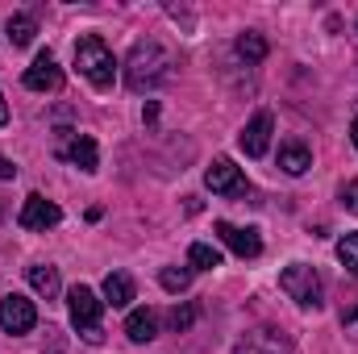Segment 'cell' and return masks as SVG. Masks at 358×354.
Instances as JSON below:
<instances>
[{
  "label": "cell",
  "instance_id": "1",
  "mask_svg": "<svg viewBox=\"0 0 358 354\" xmlns=\"http://www.w3.org/2000/svg\"><path fill=\"white\" fill-rule=\"evenodd\" d=\"M167 76H171V55L155 38L138 42L134 55H129V63H125V84L134 92H150V88H159Z\"/></svg>",
  "mask_w": 358,
  "mask_h": 354
},
{
  "label": "cell",
  "instance_id": "2",
  "mask_svg": "<svg viewBox=\"0 0 358 354\" xmlns=\"http://www.w3.org/2000/svg\"><path fill=\"white\" fill-rule=\"evenodd\" d=\"M76 67H80V76H88L92 88H113V80H117V59H113V50L96 38V34H84L80 42H76Z\"/></svg>",
  "mask_w": 358,
  "mask_h": 354
},
{
  "label": "cell",
  "instance_id": "3",
  "mask_svg": "<svg viewBox=\"0 0 358 354\" xmlns=\"http://www.w3.org/2000/svg\"><path fill=\"white\" fill-rule=\"evenodd\" d=\"M67 309H71V325L84 334V342H100L104 334H100V313H104V300L92 292V288H84V283H76L71 288V296H67Z\"/></svg>",
  "mask_w": 358,
  "mask_h": 354
},
{
  "label": "cell",
  "instance_id": "4",
  "mask_svg": "<svg viewBox=\"0 0 358 354\" xmlns=\"http://www.w3.org/2000/svg\"><path fill=\"white\" fill-rule=\"evenodd\" d=\"M279 288L300 304V309H321V279L317 271L304 263H292L283 275H279Z\"/></svg>",
  "mask_w": 358,
  "mask_h": 354
},
{
  "label": "cell",
  "instance_id": "5",
  "mask_svg": "<svg viewBox=\"0 0 358 354\" xmlns=\"http://www.w3.org/2000/svg\"><path fill=\"white\" fill-rule=\"evenodd\" d=\"M55 159H67V163H76L80 171H96V142H92L88 134L59 129V138H55Z\"/></svg>",
  "mask_w": 358,
  "mask_h": 354
},
{
  "label": "cell",
  "instance_id": "6",
  "mask_svg": "<svg viewBox=\"0 0 358 354\" xmlns=\"http://www.w3.org/2000/svg\"><path fill=\"white\" fill-rule=\"evenodd\" d=\"M38 325V309H34V300H25V296H4L0 300V330L4 334H29Z\"/></svg>",
  "mask_w": 358,
  "mask_h": 354
},
{
  "label": "cell",
  "instance_id": "7",
  "mask_svg": "<svg viewBox=\"0 0 358 354\" xmlns=\"http://www.w3.org/2000/svg\"><path fill=\"white\" fill-rule=\"evenodd\" d=\"M59 221H63L59 204L46 200L42 192L25 196V204H21V213H17V225H21V229H50V225H59Z\"/></svg>",
  "mask_w": 358,
  "mask_h": 354
},
{
  "label": "cell",
  "instance_id": "8",
  "mask_svg": "<svg viewBox=\"0 0 358 354\" xmlns=\"http://www.w3.org/2000/svg\"><path fill=\"white\" fill-rule=\"evenodd\" d=\"M217 238H221L238 259H259V255H263V238H259V229H242V225L217 221Z\"/></svg>",
  "mask_w": 358,
  "mask_h": 354
},
{
  "label": "cell",
  "instance_id": "9",
  "mask_svg": "<svg viewBox=\"0 0 358 354\" xmlns=\"http://www.w3.org/2000/svg\"><path fill=\"white\" fill-rule=\"evenodd\" d=\"M25 88L29 92H59L63 88V67L55 63L50 50H42L34 59V67H25Z\"/></svg>",
  "mask_w": 358,
  "mask_h": 354
},
{
  "label": "cell",
  "instance_id": "10",
  "mask_svg": "<svg viewBox=\"0 0 358 354\" xmlns=\"http://www.w3.org/2000/svg\"><path fill=\"white\" fill-rule=\"evenodd\" d=\"M271 129H275V117H271L267 108H263V113H255V117L246 121V129L238 134V142H242V150H246L250 159H263V155H267Z\"/></svg>",
  "mask_w": 358,
  "mask_h": 354
},
{
  "label": "cell",
  "instance_id": "11",
  "mask_svg": "<svg viewBox=\"0 0 358 354\" xmlns=\"http://www.w3.org/2000/svg\"><path fill=\"white\" fill-rule=\"evenodd\" d=\"M204 183H208L217 196H246V192H250V183L242 179V171H238L229 159H217V163L204 171Z\"/></svg>",
  "mask_w": 358,
  "mask_h": 354
},
{
  "label": "cell",
  "instance_id": "12",
  "mask_svg": "<svg viewBox=\"0 0 358 354\" xmlns=\"http://www.w3.org/2000/svg\"><path fill=\"white\" fill-rule=\"evenodd\" d=\"M234 354H292V342H287L279 330H250V334L234 346Z\"/></svg>",
  "mask_w": 358,
  "mask_h": 354
},
{
  "label": "cell",
  "instance_id": "13",
  "mask_svg": "<svg viewBox=\"0 0 358 354\" xmlns=\"http://www.w3.org/2000/svg\"><path fill=\"white\" fill-rule=\"evenodd\" d=\"M279 167H283L287 176H304V171L313 167V150H308L304 142H296V138H292V142H283V146H279Z\"/></svg>",
  "mask_w": 358,
  "mask_h": 354
},
{
  "label": "cell",
  "instance_id": "14",
  "mask_svg": "<svg viewBox=\"0 0 358 354\" xmlns=\"http://www.w3.org/2000/svg\"><path fill=\"white\" fill-rule=\"evenodd\" d=\"M129 300H134V279H129L125 271H108V275H104V304L129 309Z\"/></svg>",
  "mask_w": 358,
  "mask_h": 354
},
{
  "label": "cell",
  "instance_id": "15",
  "mask_svg": "<svg viewBox=\"0 0 358 354\" xmlns=\"http://www.w3.org/2000/svg\"><path fill=\"white\" fill-rule=\"evenodd\" d=\"M125 334H129V342H150V338L159 334V317H155L150 309H134V313L125 317Z\"/></svg>",
  "mask_w": 358,
  "mask_h": 354
},
{
  "label": "cell",
  "instance_id": "16",
  "mask_svg": "<svg viewBox=\"0 0 358 354\" xmlns=\"http://www.w3.org/2000/svg\"><path fill=\"white\" fill-rule=\"evenodd\" d=\"M29 283H34V292L38 296H46V300H55L59 296V271L46 263H34L29 267Z\"/></svg>",
  "mask_w": 358,
  "mask_h": 354
},
{
  "label": "cell",
  "instance_id": "17",
  "mask_svg": "<svg viewBox=\"0 0 358 354\" xmlns=\"http://www.w3.org/2000/svg\"><path fill=\"white\" fill-rule=\"evenodd\" d=\"M187 267H192V271H213V267H221V250L208 246V242H192V250H187Z\"/></svg>",
  "mask_w": 358,
  "mask_h": 354
},
{
  "label": "cell",
  "instance_id": "18",
  "mask_svg": "<svg viewBox=\"0 0 358 354\" xmlns=\"http://www.w3.org/2000/svg\"><path fill=\"white\" fill-rule=\"evenodd\" d=\"M34 34H38V25H34L29 13H13V17H8V38H13V46H29Z\"/></svg>",
  "mask_w": 358,
  "mask_h": 354
},
{
  "label": "cell",
  "instance_id": "19",
  "mask_svg": "<svg viewBox=\"0 0 358 354\" xmlns=\"http://www.w3.org/2000/svg\"><path fill=\"white\" fill-rule=\"evenodd\" d=\"M238 55H242L246 63H263V59H267V38L255 34V29H246V34L238 38Z\"/></svg>",
  "mask_w": 358,
  "mask_h": 354
},
{
  "label": "cell",
  "instance_id": "20",
  "mask_svg": "<svg viewBox=\"0 0 358 354\" xmlns=\"http://www.w3.org/2000/svg\"><path fill=\"white\" fill-rule=\"evenodd\" d=\"M159 279H163V288H167V292H183V288L192 283V267H163V271H159Z\"/></svg>",
  "mask_w": 358,
  "mask_h": 354
},
{
  "label": "cell",
  "instance_id": "21",
  "mask_svg": "<svg viewBox=\"0 0 358 354\" xmlns=\"http://www.w3.org/2000/svg\"><path fill=\"white\" fill-rule=\"evenodd\" d=\"M338 259H342V267H350L358 275V234H346V238L338 242Z\"/></svg>",
  "mask_w": 358,
  "mask_h": 354
},
{
  "label": "cell",
  "instance_id": "22",
  "mask_svg": "<svg viewBox=\"0 0 358 354\" xmlns=\"http://www.w3.org/2000/svg\"><path fill=\"white\" fill-rule=\"evenodd\" d=\"M192 321H196V309H192V304H176V309H171V317H167V325H171L176 334L192 330Z\"/></svg>",
  "mask_w": 358,
  "mask_h": 354
},
{
  "label": "cell",
  "instance_id": "23",
  "mask_svg": "<svg viewBox=\"0 0 358 354\" xmlns=\"http://www.w3.org/2000/svg\"><path fill=\"white\" fill-rule=\"evenodd\" d=\"M342 204H346L350 213H358V179H350V183L342 187Z\"/></svg>",
  "mask_w": 358,
  "mask_h": 354
},
{
  "label": "cell",
  "instance_id": "24",
  "mask_svg": "<svg viewBox=\"0 0 358 354\" xmlns=\"http://www.w3.org/2000/svg\"><path fill=\"white\" fill-rule=\"evenodd\" d=\"M342 325H346V334H358V304L342 313Z\"/></svg>",
  "mask_w": 358,
  "mask_h": 354
},
{
  "label": "cell",
  "instance_id": "25",
  "mask_svg": "<svg viewBox=\"0 0 358 354\" xmlns=\"http://www.w3.org/2000/svg\"><path fill=\"white\" fill-rule=\"evenodd\" d=\"M13 176H17V167H13L8 159H0V179H13Z\"/></svg>",
  "mask_w": 358,
  "mask_h": 354
},
{
  "label": "cell",
  "instance_id": "26",
  "mask_svg": "<svg viewBox=\"0 0 358 354\" xmlns=\"http://www.w3.org/2000/svg\"><path fill=\"white\" fill-rule=\"evenodd\" d=\"M0 125H8V104H4V96H0Z\"/></svg>",
  "mask_w": 358,
  "mask_h": 354
},
{
  "label": "cell",
  "instance_id": "27",
  "mask_svg": "<svg viewBox=\"0 0 358 354\" xmlns=\"http://www.w3.org/2000/svg\"><path fill=\"white\" fill-rule=\"evenodd\" d=\"M350 138H355V146H358V117L350 121Z\"/></svg>",
  "mask_w": 358,
  "mask_h": 354
}]
</instances>
